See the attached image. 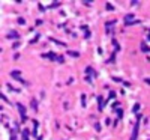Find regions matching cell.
Wrapping results in <instances>:
<instances>
[{
	"label": "cell",
	"instance_id": "obj_1",
	"mask_svg": "<svg viewBox=\"0 0 150 140\" xmlns=\"http://www.w3.org/2000/svg\"><path fill=\"white\" fill-rule=\"evenodd\" d=\"M125 23H126L128 26H129V24H135V23H138V20H135V18H134V14H128L126 17H125Z\"/></svg>",
	"mask_w": 150,
	"mask_h": 140
},
{
	"label": "cell",
	"instance_id": "obj_2",
	"mask_svg": "<svg viewBox=\"0 0 150 140\" xmlns=\"http://www.w3.org/2000/svg\"><path fill=\"white\" fill-rule=\"evenodd\" d=\"M138 128H140V122H137V124H135V126H134V131H132L131 140H137V134H138Z\"/></svg>",
	"mask_w": 150,
	"mask_h": 140
},
{
	"label": "cell",
	"instance_id": "obj_3",
	"mask_svg": "<svg viewBox=\"0 0 150 140\" xmlns=\"http://www.w3.org/2000/svg\"><path fill=\"white\" fill-rule=\"evenodd\" d=\"M17 107H18V110H20L21 119L24 121V119H26V109H24V106H23V104H17Z\"/></svg>",
	"mask_w": 150,
	"mask_h": 140
},
{
	"label": "cell",
	"instance_id": "obj_4",
	"mask_svg": "<svg viewBox=\"0 0 150 140\" xmlns=\"http://www.w3.org/2000/svg\"><path fill=\"white\" fill-rule=\"evenodd\" d=\"M11 75H12V79H15V80H20V81H24L21 77H20V72L18 71H12L11 72Z\"/></svg>",
	"mask_w": 150,
	"mask_h": 140
},
{
	"label": "cell",
	"instance_id": "obj_5",
	"mask_svg": "<svg viewBox=\"0 0 150 140\" xmlns=\"http://www.w3.org/2000/svg\"><path fill=\"white\" fill-rule=\"evenodd\" d=\"M23 140H29V130L23 131Z\"/></svg>",
	"mask_w": 150,
	"mask_h": 140
},
{
	"label": "cell",
	"instance_id": "obj_6",
	"mask_svg": "<svg viewBox=\"0 0 150 140\" xmlns=\"http://www.w3.org/2000/svg\"><path fill=\"white\" fill-rule=\"evenodd\" d=\"M98 99H99V110H102V107H104V101H102V99H104V98L99 96Z\"/></svg>",
	"mask_w": 150,
	"mask_h": 140
},
{
	"label": "cell",
	"instance_id": "obj_7",
	"mask_svg": "<svg viewBox=\"0 0 150 140\" xmlns=\"http://www.w3.org/2000/svg\"><path fill=\"white\" fill-rule=\"evenodd\" d=\"M141 48H143V51H144V53H149V51H150V50L146 47V44H144V42H141Z\"/></svg>",
	"mask_w": 150,
	"mask_h": 140
},
{
	"label": "cell",
	"instance_id": "obj_8",
	"mask_svg": "<svg viewBox=\"0 0 150 140\" xmlns=\"http://www.w3.org/2000/svg\"><path fill=\"white\" fill-rule=\"evenodd\" d=\"M137 110H140V104H135L134 106V113H137Z\"/></svg>",
	"mask_w": 150,
	"mask_h": 140
},
{
	"label": "cell",
	"instance_id": "obj_9",
	"mask_svg": "<svg viewBox=\"0 0 150 140\" xmlns=\"http://www.w3.org/2000/svg\"><path fill=\"white\" fill-rule=\"evenodd\" d=\"M81 99H83V101H81V103H83V106H86V96H84V95L81 96Z\"/></svg>",
	"mask_w": 150,
	"mask_h": 140
},
{
	"label": "cell",
	"instance_id": "obj_10",
	"mask_svg": "<svg viewBox=\"0 0 150 140\" xmlns=\"http://www.w3.org/2000/svg\"><path fill=\"white\" fill-rule=\"evenodd\" d=\"M32 106H33V109H35V110L38 109V106H36V101H32Z\"/></svg>",
	"mask_w": 150,
	"mask_h": 140
}]
</instances>
